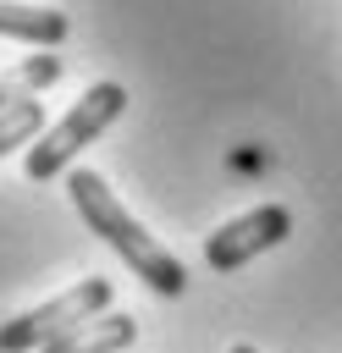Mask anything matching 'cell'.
<instances>
[{
	"label": "cell",
	"mask_w": 342,
	"mask_h": 353,
	"mask_svg": "<svg viewBox=\"0 0 342 353\" xmlns=\"http://www.w3.org/2000/svg\"><path fill=\"white\" fill-rule=\"evenodd\" d=\"M66 193H72L77 215L88 221V232H94L99 243H110L149 292H160V298H182V292H188L182 259H177L165 243H154V232H143V226L132 221V210L105 188L99 171H66Z\"/></svg>",
	"instance_id": "1"
},
{
	"label": "cell",
	"mask_w": 342,
	"mask_h": 353,
	"mask_svg": "<svg viewBox=\"0 0 342 353\" xmlns=\"http://www.w3.org/2000/svg\"><path fill=\"white\" fill-rule=\"evenodd\" d=\"M127 110V88L121 83H94V88H83V99L55 121V127H44L33 143H28V176L33 182H50V176H61L72 160H77V149H88L116 116Z\"/></svg>",
	"instance_id": "2"
},
{
	"label": "cell",
	"mask_w": 342,
	"mask_h": 353,
	"mask_svg": "<svg viewBox=\"0 0 342 353\" xmlns=\"http://www.w3.org/2000/svg\"><path fill=\"white\" fill-rule=\"evenodd\" d=\"M105 309H110V281H105V276H83V281L66 287L61 298H50V303L6 320V325H0V353H33V347L44 353L55 336L77 331L83 320H99Z\"/></svg>",
	"instance_id": "3"
},
{
	"label": "cell",
	"mask_w": 342,
	"mask_h": 353,
	"mask_svg": "<svg viewBox=\"0 0 342 353\" xmlns=\"http://www.w3.org/2000/svg\"><path fill=\"white\" fill-rule=\"evenodd\" d=\"M287 232H292L287 204H259V210H248V215H237V221H226L221 232L204 237V265L210 270H243L254 254L287 243Z\"/></svg>",
	"instance_id": "4"
},
{
	"label": "cell",
	"mask_w": 342,
	"mask_h": 353,
	"mask_svg": "<svg viewBox=\"0 0 342 353\" xmlns=\"http://www.w3.org/2000/svg\"><path fill=\"white\" fill-rule=\"evenodd\" d=\"M132 336H138V320L121 309H105L99 320H83L77 331L55 336L44 353H121V347H132Z\"/></svg>",
	"instance_id": "5"
},
{
	"label": "cell",
	"mask_w": 342,
	"mask_h": 353,
	"mask_svg": "<svg viewBox=\"0 0 342 353\" xmlns=\"http://www.w3.org/2000/svg\"><path fill=\"white\" fill-rule=\"evenodd\" d=\"M0 33H6V39H22V44H39V50H55V44L66 39V11L0 0Z\"/></svg>",
	"instance_id": "6"
},
{
	"label": "cell",
	"mask_w": 342,
	"mask_h": 353,
	"mask_svg": "<svg viewBox=\"0 0 342 353\" xmlns=\"http://www.w3.org/2000/svg\"><path fill=\"white\" fill-rule=\"evenodd\" d=\"M61 77V55H22L17 66L0 72V110H11L17 99H33L39 88H50Z\"/></svg>",
	"instance_id": "7"
},
{
	"label": "cell",
	"mask_w": 342,
	"mask_h": 353,
	"mask_svg": "<svg viewBox=\"0 0 342 353\" xmlns=\"http://www.w3.org/2000/svg\"><path fill=\"white\" fill-rule=\"evenodd\" d=\"M44 132V105L39 99H17L11 110H0V160L17 149V143H33Z\"/></svg>",
	"instance_id": "8"
},
{
	"label": "cell",
	"mask_w": 342,
	"mask_h": 353,
	"mask_svg": "<svg viewBox=\"0 0 342 353\" xmlns=\"http://www.w3.org/2000/svg\"><path fill=\"white\" fill-rule=\"evenodd\" d=\"M232 353H259V347H254V342H237V347H232Z\"/></svg>",
	"instance_id": "9"
}]
</instances>
